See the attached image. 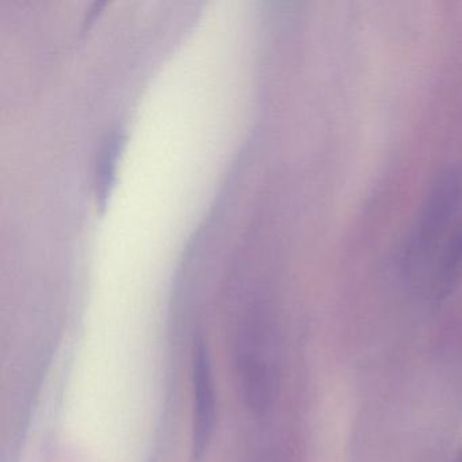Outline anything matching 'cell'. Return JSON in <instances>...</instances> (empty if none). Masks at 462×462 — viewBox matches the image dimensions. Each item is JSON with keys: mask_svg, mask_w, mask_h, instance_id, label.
<instances>
[{"mask_svg": "<svg viewBox=\"0 0 462 462\" xmlns=\"http://www.w3.org/2000/svg\"><path fill=\"white\" fill-rule=\"evenodd\" d=\"M461 204L462 167H448L432 182L405 245L402 267L411 280L427 283Z\"/></svg>", "mask_w": 462, "mask_h": 462, "instance_id": "6da1fadb", "label": "cell"}, {"mask_svg": "<svg viewBox=\"0 0 462 462\" xmlns=\"http://www.w3.org/2000/svg\"><path fill=\"white\" fill-rule=\"evenodd\" d=\"M216 429V392L212 361L204 339L199 337L193 351V424L191 457L201 461L212 443Z\"/></svg>", "mask_w": 462, "mask_h": 462, "instance_id": "7a4b0ae2", "label": "cell"}, {"mask_svg": "<svg viewBox=\"0 0 462 462\" xmlns=\"http://www.w3.org/2000/svg\"><path fill=\"white\" fill-rule=\"evenodd\" d=\"M263 342V337L251 334L243 337L237 348L240 392L254 412H263L269 407L273 393V372Z\"/></svg>", "mask_w": 462, "mask_h": 462, "instance_id": "3957f363", "label": "cell"}, {"mask_svg": "<svg viewBox=\"0 0 462 462\" xmlns=\"http://www.w3.org/2000/svg\"><path fill=\"white\" fill-rule=\"evenodd\" d=\"M462 280V218L457 221L435 259L426 288L434 299L448 297Z\"/></svg>", "mask_w": 462, "mask_h": 462, "instance_id": "277c9868", "label": "cell"}, {"mask_svg": "<svg viewBox=\"0 0 462 462\" xmlns=\"http://www.w3.org/2000/svg\"><path fill=\"white\" fill-rule=\"evenodd\" d=\"M456 462H462V450L461 453H459L458 458H457Z\"/></svg>", "mask_w": 462, "mask_h": 462, "instance_id": "5b68a950", "label": "cell"}]
</instances>
